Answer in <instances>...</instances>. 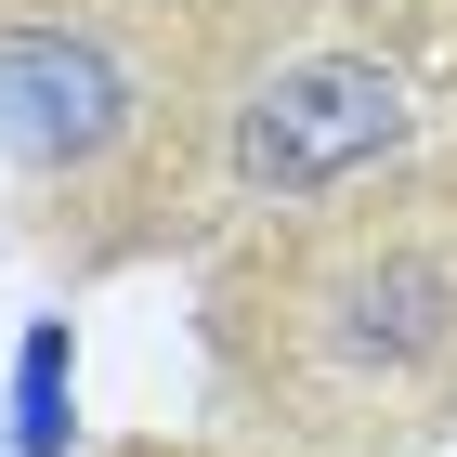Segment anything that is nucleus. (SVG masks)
Wrapping results in <instances>:
<instances>
[{
    "label": "nucleus",
    "mask_w": 457,
    "mask_h": 457,
    "mask_svg": "<svg viewBox=\"0 0 457 457\" xmlns=\"http://www.w3.org/2000/svg\"><path fill=\"white\" fill-rule=\"evenodd\" d=\"M92 13H144V27H183V39H210V53H236V66H275L314 0H92Z\"/></svg>",
    "instance_id": "20e7f679"
},
{
    "label": "nucleus",
    "mask_w": 457,
    "mask_h": 457,
    "mask_svg": "<svg viewBox=\"0 0 457 457\" xmlns=\"http://www.w3.org/2000/svg\"><path fill=\"white\" fill-rule=\"evenodd\" d=\"M131 457H248V445H131ZM287 457V445H275Z\"/></svg>",
    "instance_id": "423d86ee"
},
{
    "label": "nucleus",
    "mask_w": 457,
    "mask_h": 457,
    "mask_svg": "<svg viewBox=\"0 0 457 457\" xmlns=\"http://www.w3.org/2000/svg\"><path fill=\"white\" fill-rule=\"evenodd\" d=\"M353 13H366V39L392 66H419V79L457 92V0H353Z\"/></svg>",
    "instance_id": "39448f33"
},
{
    "label": "nucleus",
    "mask_w": 457,
    "mask_h": 457,
    "mask_svg": "<svg viewBox=\"0 0 457 457\" xmlns=\"http://www.w3.org/2000/svg\"><path fill=\"white\" fill-rule=\"evenodd\" d=\"M392 144H405V92H392V66H353V53H301V66L275 53L236 92V183H262V196L379 170Z\"/></svg>",
    "instance_id": "7ed1b4c3"
},
{
    "label": "nucleus",
    "mask_w": 457,
    "mask_h": 457,
    "mask_svg": "<svg viewBox=\"0 0 457 457\" xmlns=\"http://www.w3.org/2000/svg\"><path fill=\"white\" fill-rule=\"evenodd\" d=\"M210 366L287 457L457 445V144L275 196L210 262Z\"/></svg>",
    "instance_id": "f257e3e1"
},
{
    "label": "nucleus",
    "mask_w": 457,
    "mask_h": 457,
    "mask_svg": "<svg viewBox=\"0 0 457 457\" xmlns=\"http://www.w3.org/2000/svg\"><path fill=\"white\" fill-rule=\"evenodd\" d=\"M262 66L92 0H0V196L66 262H144L236 183Z\"/></svg>",
    "instance_id": "f03ea898"
}]
</instances>
